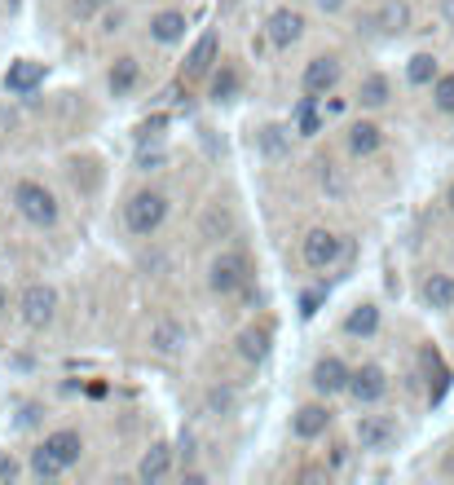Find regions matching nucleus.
<instances>
[{"label": "nucleus", "instance_id": "15", "mask_svg": "<svg viewBox=\"0 0 454 485\" xmlns=\"http://www.w3.org/2000/svg\"><path fill=\"white\" fill-rule=\"evenodd\" d=\"M185 35V14L181 9H164V14H155L150 18V40H159V44H176Z\"/></svg>", "mask_w": 454, "mask_h": 485}, {"label": "nucleus", "instance_id": "13", "mask_svg": "<svg viewBox=\"0 0 454 485\" xmlns=\"http://www.w3.org/2000/svg\"><path fill=\"white\" fill-rule=\"evenodd\" d=\"M40 80H44V67L32 62V58H23V62H14V67L5 71V89L9 93H32Z\"/></svg>", "mask_w": 454, "mask_h": 485}, {"label": "nucleus", "instance_id": "17", "mask_svg": "<svg viewBox=\"0 0 454 485\" xmlns=\"http://www.w3.org/2000/svg\"><path fill=\"white\" fill-rule=\"evenodd\" d=\"M150 348H155V353H164V357H176V353L185 348V331H181L176 322H155V331H150Z\"/></svg>", "mask_w": 454, "mask_h": 485}, {"label": "nucleus", "instance_id": "20", "mask_svg": "<svg viewBox=\"0 0 454 485\" xmlns=\"http://www.w3.org/2000/svg\"><path fill=\"white\" fill-rule=\"evenodd\" d=\"M345 331H349V336H357V340L375 336V331H380V309H375V305H357V309L345 318Z\"/></svg>", "mask_w": 454, "mask_h": 485}, {"label": "nucleus", "instance_id": "3", "mask_svg": "<svg viewBox=\"0 0 454 485\" xmlns=\"http://www.w3.org/2000/svg\"><path fill=\"white\" fill-rule=\"evenodd\" d=\"M18 313H23V322H27L32 331L49 327L53 313H58V291H53L49 282H32V287L23 291V300H18Z\"/></svg>", "mask_w": 454, "mask_h": 485}, {"label": "nucleus", "instance_id": "7", "mask_svg": "<svg viewBox=\"0 0 454 485\" xmlns=\"http://www.w3.org/2000/svg\"><path fill=\"white\" fill-rule=\"evenodd\" d=\"M397 442V423L388 415H362L357 419V446L362 451H388Z\"/></svg>", "mask_w": 454, "mask_h": 485}, {"label": "nucleus", "instance_id": "10", "mask_svg": "<svg viewBox=\"0 0 454 485\" xmlns=\"http://www.w3.org/2000/svg\"><path fill=\"white\" fill-rule=\"evenodd\" d=\"M212 62H216V32H203L194 40V49L185 53V62H181V75L185 80H199V75H208Z\"/></svg>", "mask_w": 454, "mask_h": 485}, {"label": "nucleus", "instance_id": "42", "mask_svg": "<svg viewBox=\"0 0 454 485\" xmlns=\"http://www.w3.org/2000/svg\"><path fill=\"white\" fill-rule=\"evenodd\" d=\"M446 204H450V212H454V185H450V195H446Z\"/></svg>", "mask_w": 454, "mask_h": 485}, {"label": "nucleus", "instance_id": "22", "mask_svg": "<svg viewBox=\"0 0 454 485\" xmlns=\"http://www.w3.org/2000/svg\"><path fill=\"white\" fill-rule=\"evenodd\" d=\"M239 353H243L247 362H265V357H270V331H265V327L239 331Z\"/></svg>", "mask_w": 454, "mask_h": 485}, {"label": "nucleus", "instance_id": "25", "mask_svg": "<svg viewBox=\"0 0 454 485\" xmlns=\"http://www.w3.org/2000/svg\"><path fill=\"white\" fill-rule=\"evenodd\" d=\"M256 141H260V150H265L270 159H282V155L291 150V133H287L282 124H265V128L256 133Z\"/></svg>", "mask_w": 454, "mask_h": 485}, {"label": "nucleus", "instance_id": "31", "mask_svg": "<svg viewBox=\"0 0 454 485\" xmlns=\"http://www.w3.org/2000/svg\"><path fill=\"white\" fill-rule=\"evenodd\" d=\"M432 102H437V110H454V75L432 80Z\"/></svg>", "mask_w": 454, "mask_h": 485}, {"label": "nucleus", "instance_id": "29", "mask_svg": "<svg viewBox=\"0 0 454 485\" xmlns=\"http://www.w3.org/2000/svg\"><path fill=\"white\" fill-rule=\"evenodd\" d=\"M234 93H239V71L221 67L216 71V80H212V98H216V102H230Z\"/></svg>", "mask_w": 454, "mask_h": 485}, {"label": "nucleus", "instance_id": "41", "mask_svg": "<svg viewBox=\"0 0 454 485\" xmlns=\"http://www.w3.org/2000/svg\"><path fill=\"white\" fill-rule=\"evenodd\" d=\"M9 309V291H5V287H0V313Z\"/></svg>", "mask_w": 454, "mask_h": 485}, {"label": "nucleus", "instance_id": "34", "mask_svg": "<svg viewBox=\"0 0 454 485\" xmlns=\"http://www.w3.org/2000/svg\"><path fill=\"white\" fill-rule=\"evenodd\" d=\"M14 477H18V463H14L9 454L0 451V485H5V481H14Z\"/></svg>", "mask_w": 454, "mask_h": 485}, {"label": "nucleus", "instance_id": "16", "mask_svg": "<svg viewBox=\"0 0 454 485\" xmlns=\"http://www.w3.org/2000/svg\"><path fill=\"white\" fill-rule=\"evenodd\" d=\"M375 27L388 35L406 32V27H411V5H406V0H384V5L375 9Z\"/></svg>", "mask_w": 454, "mask_h": 485}, {"label": "nucleus", "instance_id": "18", "mask_svg": "<svg viewBox=\"0 0 454 485\" xmlns=\"http://www.w3.org/2000/svg\"><path fill=\"white\" fill-rule=\"evenodd\" d=\"M423 300L432 309H450L454 305V278L450 274H428L423 278Z\"/></svg>", "mask_w": 454, "mask_h": 485}, {"label": "nucleus", "instance_id": "36", "mask_svg": "<svg viewBox=\"0 0 454 485\" xmlns=\"http://www.w3.org/2000/svg\"><path fill=\"white\" fill-rule=\"evenodd\" d=\"M181 459H185V463L194 459V437H190V433H181Z\"/></svg>", "mask_w": 454, "mask_h": 485}, {"label": "nucleus", "instance_id": "35", "mask_svg": "<svg viewBox=\"0 0 454 485\" xmlns=\"http://www.w3.org/2000/svg\"><path fill=\"white\" fill-rule=\"evenodd\" d=\"M317 300H322V296H317V291H309V296L300 300V313H305V318H314V313H317Z\"/></svg>", "mask_w": 454, "mask_h": 485}, {"label": "nucleus", "instance_id": "19", "mask_svg": "<svg viewBox=\"0 0 454 485\" xmlns=\"http://www.w3.org/2000/svg\"><path fill=\"white\" fill-rule=\"evenodd\" d=\"M44 446L58 454L62 463H80V454H84V442H80V433H71V428H62V433H53V437H44Z\"/></svg>", "mask_w": 454, "mask_h": 485}, {"label": "nucleus", "instance_id": "26", "mask_svg": "<svg viewBox=\"0 0 454 485\" xmlns=\"http://www.w3.org/2000/svg\"><path fill=\"white\" fill-rule=\"evenodd\" d=\"M388 93H393V89H388L384 75H366V80H362V89H357V102L371 106V110H380V106L388 102Z\"/></svg>", "mask_w": 454, "mask_h": 485}, {"label": "nucleus", "instance_id": "37", "mask_svg": "<svg viewBox=\"0 0 454 485\" xmlns=\"http://www.w3.org/2000/svg\"><path fill=\"white\" fill-rule=\"evenodd\" d=\"M300 481H326V468H305V472H300Z\"/></svg>", "mask_w": 454, "mask_h": 485}, {"label": "nucleus", "instance_id": "38", "mask_svg": "<svg viewBox=\"0 0 454 485\" xmlns=\"http://www.w3.org/2000/svg\"><path fill=\"white\" fill-rule=\"evenodd\" d=\"M317 9H322V14H340V9H345V0H317Z\"/></svg>", "mask_w": 454, "mask_h": 485}, {"label": "nucleus", "instance_id": "2", "mask_svg": "<svg viewBox=\"0 0 454 485\" xmlns=\"http://www.w3.org/2000/svg\"><path fill=\"white\" fill-rule=\"evenodd\" d=\"M14 208L23 212L32 225H53L58 221V199L40 181H18L14 185Z\"/></svg>", "mask_w": 454, "mask_h": 485}, {"label": "nucleus", "instance_id": "9", "mask_svg": "<svg viewBox=\"0 0 454 485\" xmlns=\"http://www.w3.org/2000/svg\"><path fill=\"white\" fill-rule=\"evenodd\" d=\"M340 84V58H331V53H322V58H314L309 67H305V93H331Z\"/></svg>", "mask_w": 454, "mask_h": 485}, {"label": "nucleus", "instance_id": "24", "mask_svg": "<svg viewBox=\"0 0 454 485\" xmlns=\"http://www.w3.org/2000/svg\"><path fill=\"white\" fill-rule=\"evenodd\" d=\"M296 133L300 138H317L322 133V115H317V93L296 102Z\"/></svg>", "mask_w": 454, "mask_h": 485}, {"label": "nucleus", "instance_id": "27", "mask_svg": "<svg viewBox=\"0 0 454 485\" xmlns=\"http://www.w3.org/2000/svg\"><path fill=\"white\" fill-rule=\"evenodd\" d=\"M32 472L49 481V477H62V472H67V463L49 451V446H40V451H32Z\"/></svg>", "mask_w": 454, "mask_h": 485}, {"label": "nucleus", "instance_id": "32", "mask_svg": "<svg viewBox=\"0 0 454 485\" xmlns=\"http://www.w3.org/2000/svg\"><path fill=\"white\" fill-rule=\"evenodd\" d=\"M164 164H168V155H164L159 146H155V150H150V146H141V155H137V168H141V173H159Z\"/></svg>", "mask_w": 454, "mask_h": 485}, {"label": "nucleus", "instance_id": "14", "mask_svg": "<svg viewBox=\"0 0 454 485\" xmlns=\"http://www.w3.org/2000/svg\"><path fill=\"white\" fill-rule=\"evenodd\" d=\"M141 80V62L137 58H115V67H110V75H106V84H110V93L115 98H124V93H133Z\"/></svg>", "mask_w": 454, "mask_h": 485}, {"label": "nucleus", "instance_id": "33", "mask_svg": "<svg viewBox=\"0 0 454 485\" xmlns=\"http://www.w3.org/2000/svg\"><path fill=\"white\" fill-rule=\"evenodd\" d=\"M106 5H110V0H75V14H80V18H93V14L106 9Z\"/></svg>", "mask_w": 454, "mask_h": 485}, {"label": "nucleus", "instance_id": "12", "mask_svg": "<svg viewBox=\"0 0 454 485\" xmlns=\"http://www.w3.org/2000/svg\"><path fill=\"white\" fill-rule=\"evenodd\" d=\"M326 423H331V411H326L322 402H309V406H300V411H296V419H291V433L309 442V437H322V433H326Z\"/></svg>", "mask_w": 454, "mask_h": 485}, {"label": "nucleus", "instance_id": "28", "mask_svg": "<svg viewBox=\"0 0 454 485\" xmlns=\"http://www.w3.org/2000/svg\"><path fill=\"white\" fill-rule=\"evenodd\" d=\"M406 80H411L415 89L432 84V80H437V58H432V53H415V58H411V67H406Z\"/></svg>", "mask_w": 454, "mask_h": 485}, {"label": "nucleus", "instance_id": "4", "mask_svg": "<svg viewBox=\"0 0 454 485\" xmlns=\"http://www.w3.org/2000/svg\"><path fill=\"white\" fill-rule=\"evenodd\" d=\"M208 282H212V291H216V296H234V291L247 282V261L239 256V252H221V256L212 261Z\"/></svg>", "mask_w": 454, "mask_h": 485}, {"label": "nucleus", "instance_id": "21", "mask_svg": "<svg viewBox=\"0 0 454 485\" xmlns=\"http://www.w3.org/2000/svg\"><path fill=\"white\" fill-rule=\"evenodd\" d=\"M380 124H371V119H362V124H353L349 128V150L353 155H375L380 150Z\"/></svg>", "mask_w": 454, "mask_h": 485}, {"label": "nucleus", "instance_id": "11", "mask_svg": "<svg viewBox=\"0 0 454 485\" xmlns=\"http://www.w3.org/2000/svg\"><path fill=\"white\" fill-rule=\"evenodd\" d=\"M300 35H305V18H300L296 9H274V18H270V44L291 49Z\"/></svg>", "mask_w": 454, "mask_h": 485}, {"label": "nucleus", "instance_id": "6", "mask_svg": "<svg viewBox=\"0 0 454 485\" xmlns=\"http://www.w3.org/2000/svg\"><path fill=\"white\" fill-rule=\"evenodd\" d=\"M340 252H345V242H340V234H331V230H309V234H305V265H309V270H331V265L340 261Z\"/></svg>", "mask_w": 454, "mask_h": 485}, {"label": "nucleus", "instance_id": "23", "mask_svg": "<svg viewBox=\"0 0 454 485\" xmlns=\"http://www.w3.org/2000/svg\"><path fill=\"white\" fill-rule=\"evenodd\" d=\"M168 463H173V451H168V446H150V451L141 454L137 477L141 481H159V477L168 472Z\"/></svg>", "mask_w": 454, "mask_h": 485}, {"label": "nucleus", "instance_id": "1", "mask_svg": "<svg viewBox=\"0 0 454 485\" xmlns=\"http://www.w3.org/2000/svg\"><path fill=\"white\" fill-rule=\"evenodd\" d=\"M164 216H168V195H159V190H137V195L124 204V221H128V230L141 234V239H150V234L164 225Z\"/></svg>", "mask_w": 454, "mask_h": 485}, {"label": "nucleus", "instance_id": "30", "mask_svg": "<svg viewBox=\"0 0 454 485\" xmlns=\"http://www.w3.org/2000/svg\"><path fill=\"white\" fill-rule=\"evenodd\" d=\"M208 411L212 415H234V411H239V393H234V388H212Z\"/></svg>", "mask_w": 454, "mask_h": 485}, {"label": "nucleus", "instance_id": "5", "mask_svg": "<svg viewBox=\"0 0 454 485\" xmlns=\"http://www.w3.org/2000/svg\"><path fill=\"white\" fill-rule=\"evenodd\" d=\"M388 393V376L384 366H375V362H366V366H357L349 380V397L357 402V406H375L380 397Z\"/></svg>", "mask_w": 454, "mask_h": 485}, {"label": "nucleus", "instance_id": "8", "mask_svg": "<svg viewBox=\"0 0 454 485\" xmlns=\"http://www.w3.org/2000/svg\"><path fill=\"white\" fill-rule=\"evenodd\" d=\"M349 380H353V371L340 362V357H322V362L314 366V388L322 393V397L349 393Z\"/></svg>", "mask_w": 454, "mask_h": 485}, {"label": "nucleus", "instance_id": "40", "mask_svg": "<svg viewBox=\"0 0 454 485\" xmlns=\"http://www.w3.org/2000/svg\"><path fill=\"white\" fill-rule=\"evenodd\" d=\"M35 415H40V411H35V406H27V411H23V419H18V423H23V428H32V423H35Z\"/></svg>", "mask_w": 454, "mask_h": 485}, {"label": "nucleus", "instance_id": "39", "mask_svg": "<svg viewBox=\"0 0 454 485\" xmlns=\"http://www.w3.org/2000/svg\"><path fill=\"white\" fill-rule=\"evenodd\" d=\"M345 459H349V454H345V446H336V451H331V468H345Z\"/></svg>", "mask_w": 454, "mask_h": 485}]
</instances>
